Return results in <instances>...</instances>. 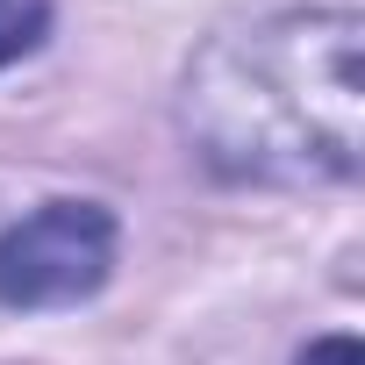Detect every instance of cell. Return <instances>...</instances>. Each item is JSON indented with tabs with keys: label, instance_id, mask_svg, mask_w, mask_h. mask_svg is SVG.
I'll list each match as a JSON object with an SVG mask.
<instances>
[{
	"label": "cell",
	"instance_id": "cell-1",
	"mask_svg": "<svg viewBox=\"0 0 365 365\" xmlns=\"http://www.w3.org/2000/svg\"><path fill=\"white\" fill-rule=\"evenodd\" d=\"M365 15L344 0L215 29L179 79V136L230 187H351L365 122Z\"/></svg>",
	"mask_w": 365,
	"mask_h": 365
},
{
	"label": "cell",
	"instance_id": "cell-2",
	"mask_svg": "<svg viewBox=\"0 0 365 365\" xmlns=\"http://www.w3.org/2000/svg\"><path fill=\"white\" fill-rule=\"evenodd\" d=\"M122 222L108 201H43L0 230V308H79L115 279Z\"/></svg>",
	"mask_w": 365,
	"mask_h": 365
},
{
	"label": "cell",
	"instance_id": "cell-3",
	"mask_svg": "<svg viewBox=\"0 0 365 365\" xmlns=\"http://www.w3.org/2000/svg\"><path fill=\"white\" fill-rule=\"evenodd\" d=\"M51 22H58L51 0H0V72L22 65V58H36L51 43Z\"/></svg>",
	"mask_w": 365,
	"mask_h": 365
},
{
	"label": "cell",
	"instance_id": "cell-4",
	"mask_svg": "<svg viewBox=\"0 0 365 365\" xmlns=\"http://www.w3.org/2000/svg\"><path fill=\"white\" fill-rule=\"evenodd\" d=\"M294 365H365V351H358V336H351V329H336V336H315Z\"/></svg>",
	"mask_w": 365,
	"mask_h": 365
}]
</instances>
